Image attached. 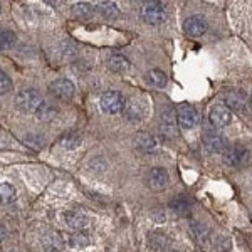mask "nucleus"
Masks as SVG:
<instances>
[{
  "instance_id": "obj_1",
  "label": "nucleus",
  "mask_w": 252,
  "mask_h": 252,
  "mask_svg": "<svg viewBox=\"0 0 252 252\" xmlns=\"http://www.w3.org/2000/svg\"><path fill=\"white\" fill-rule=\"evenodd\" d=\"M42 101V97L35 89H31V88H26L22 91L17 93L15 96V104H17L19 109H22L24 113H34L37 106Z\"/></svg>"
},
{
  "instance_id": "obj_2",
  "label": "nucleus",
  "mask_w": 252,
  "mask_h": 252,
  "mask_svg": "<svg viewBox=\"0 0 252 252\" xmlns=\"http://www.w3.org/2000/svg\"><path fill=\"white\" fill-rule=\"evenodd\" d=\"M165 5L161 2H145L141 5V19L146 24L158 26L165 20Z\"/></svg>"
},
{
  "instance_id": "obj_3",
  "label": "nucleus",
  "mask_w": 252,
  "mask_h": 252,
  "mask_svg": "<svg viewBox=\"0 0 252 252\" xmlns=\"http://www.w3.org/2000/svg\"><path fill=\"white\" fill-rule=\"evenodd\" d=\"M99 103H101V109H103L104 113L118 115V113H121L125 108V97L118 91H106L101 94Z\"/></svg>"
},
{
  "instance_id": "obj_4",
  "label": "nucleus",
  "mask_w": 252,
  "mask_h": 252,
  "mask_svg": "<svg viewBox=\"0 0 252 252\" xmlns=\"http://www.w3.org/2000/svg\"><path fill=\"white\" fill-rule=\"evenodd\" d=\"M177 121L180 125V128L184 129H192L198 123V113L192 104L182 103L177 106Z\"/></svg>"
},
{
  "instance_id": "obj_5",
  "label": "nucleus",
  "mask_w": 252,
  "mask_h": 252,
  "mask_svg": "<svg viewBox=\"0 0 252 252\" xmlns=\"http://www.w3.org/2000/svg\"><path fill=\"white\" fill-rule=\"evenodd\" d=\"M49 93H51L56 99L69 101L74 96V84H72V81L64 79V78L56 79L54 83H51V86H49Z\"/></svg>"
},
{
  "instance_id": "obj_6",
  "label": "nucleus",
  "mask_w": 252,
  "mask_h": 252,
  "mask_svg": "<svg viewBox=\"0 0 252 252\" xmlns=\"http://www.w3.org/2000/svg\"><path fill=\"white\" fill-rule=\"evenodd\" d=\"M204 145L210 153H223L227 148V140L215 129H209L204 133Z\"/></svg>"
},
{
  "instance_id": "obj_7",
  "label": "nucleus",
  "mask_w": 252,
  "mask_h": 252,
  "mask_svg": "<svg viewBox=\"0 0 252 252\" xmlns=\"http://www.w3.org/2000/svg\"><path fill=\"white\" fill-rule=\"evenodd\" d=\"M247 158H249V152L241 145L227 146L225 152H223V161L230 166H239V165L246 163Z\"/></svg>"
},
{
  "instance_id": "obj_8",
  "label": "nucleus",
  "mask_w": 252,
  "mask_h": 252,
  "mask_svg": "<svg viewBox=\"0 0 252 252\" xmlns=\"http://www.w3.org/2000/svg\"><path fill=\"white\" fill-rule=\"evenodd\" d=\"M207 29H209V24H207V20L204 17H200V15H192V17L187 19L184 24L185 34L190 35V37H200V35L205 34Z\"/></svg>"
},
{
  "instance_id": "obj_9",
  "label": "nucleus",
  "mask_w": 252,
  "mask_h": 252,
  "mask_svg": "<svg viewBox=\"0 0 252 252\" xmlns=\"http://www.w3.org/2000/svg\"><path fill=\"white\" fill-rule=\"evenodd\" d=\"M61 239H63V244L67 247H71V249H84V247H88L89 244H91V239H89V235L86 232H83V230H78V232H63L61 234Z\"/></svg>"
},
{
  "instance_id": "obj_10",
  "label": "nucleus",
  "mask_w": 252,
  "mask_h": 252,
  "mask_svg": "<svg viewBox=\"0 0 252 252\" xmlns=\"http://www.w3.org/2000/svg\"><path fill=\"white\" fill-rule=\"evenodd\" d=\"M230 118H232L230 109L222 106V104H215V106L210 109V115H209V120L214 128H223V126H227L230 123Z\"/></svg>"
},
{
  "instance_id": "obj_11",
  "label": "nucleus",
  "mask_w": 252,
  "mask_h": 252,
  "mask_svg": "<svg viewBox=\"0 0 252 252\" xmlns=\"http://www.w3.org/2000/svg\"><path fill=\"white\" fill-rule=\"evenodd\" d=\"M64 220H66L67 227L74 230H84L89 225V217L81 210H69L64 214Z\"/></svg>"
},
{
  "instance_id": "obj_12",
  "label": "nucleus",
  "mask_w": 252,
  "mask_h": 252,
  "mask_svg": "<svg viewBox=\"0 0 252 252\" xmlns=\"http://www.w3.org/2000/svg\"><path fill=\"white\" fill-rule=\"evenodd\" d=\"M148 185H150V189H153V190H161V189H165L166 185H168V172H166L165 168H152L150 170V173H148Z\"/></svg>"
},
{
  "instance_id": "obj_13",
  "label": "nucleus",
  "mask_w": 252,
  "mask_h": 252,
  "mask_svg": "<svg viewBox=\"0 0 252 252\" xmlns=\"http://www.w3.org/2000/svg\"><path fill=\"white\" fill-rule=\"evenodd\" d=\"M223 99H225V108H229V109L239 111V109H242L246 106V94H244L242 91H237V89L227 91Z\"/></svg>"
},
{
  "instance_id": "obj_14",
  "label": "nucleus",
  "mask_w": 252,
  "mask_h": 252,
  "mask_svg": "<svg viewBox=\"0 0 252 252\" xmlns=\"http://www.w3.org/2000/svg\"><path fill=\"white\" fill-rule=\"evenodd\" d=\"M34 115L37 116V120H40V121H49V120H52V118H56V115H58V108H56L54 104L49 103V101L42 99L37 106V109L34 111Z\"/></svg>"
},
{
  "instance_id": "obj_15",
  "label": "nucleus",
  "mask_w": 252,
  "mask_h": 252,
  "mask_svg": "<svg viewBox=\"0 0 252 252\" xmlns=\"http://www.w3.org/2000/svg\"><path fill=\"white\" fill-rule=\"evenodd\" d=\"M146 83L155 89H161L166 84V74L163 71H160V69H152L146 74Z\"/></svg>"
},
{
  "instance_id": "obj_16",
  "label": "nucleus",
  "mask_w": 252,
  "mask_h": 252,
  "mask_svg": "<svg viewBox=\"0 0 252 252\" xmlns=\"http://www.w3.org/2000/svg\"><path fill=\"white\" fill-rule=\"evenodd\" d=\"M108 66L115 72H125L129 69V61L121 54H113L108 61Z\"/></svg>"
},
{
  "instance_id": "obj_17",
  "label": "nucleus",
  "mask_w": 252,
  "mask_h": 252,
  "mask_svg": "<svg viewBox=\"0 0 252 252\" xmlns=\"http://www.w3.org/2000/svg\"><path fill=\"white\" fill-rule=\"evenodd\" d=\"M15 34L10 29H3L0 27V51H7V49H12L15 46Z\"/></svg>"
},
{
  "instance_id": "obj_18",
  "label": "nucleus",
  "mask_w": 252,
  "mask_h": 252,
  "mask_svg": "<svg viewBox=\"0 0 252 252\" xmlns=\"http://www.w3.org/2000/svg\"><path fill=\"white\" fill-rule=\"evenodd\" d=\"M17 198V192L10 184H0V204L7 205Z\"/></svg>"
},
{
  "instance_id": "obj_19",
  "label": "nucleus",
  "mask_w": 252,
  "mask_h": 252,
  "mask_svg": "<svg viewBox=\"0 0 252 252\" xmlns=\"http://www.w3.org/2000/svg\"><path fill=\"white\" fill-rule=\"evenodd\" d=\"M93 12H94V9H93V5L88 2L76 3V5L72 7V14H74V17H78V19H89L93 15Z\"/></svg>"
},
{
  "instance_id": "obj_20",
  "label": "nucleus",
  "mask_w": 252,
  "mask_h": 252,
  "mask_svg": "<svg viewBox=\"0 0 252 252\" xmlns=\"http://www.w3.org/2000/svg\"><path fill=\"white\" fill-rule=\"evenodd\" d=\"M170 207H172L173 212H177L178 215H189L190 214V202L184 197H178L175 200L170 202Z\"/></svg>"
},
{
  "instance_id": "obj_21",
  "label": "nucleus",
  "mask_w": 252,
  "mask_h": 252,
  "mask_svg": "<svg viewBox=\"0 0 252 252\" xmlns=\"http://www.w3.org/2000/svg\"><path fill=\"white\" fill-rule=\"evenodd\" d=\"M96 10L99 12L103 17H108V19L116 17L118 15V7L115 2H99L96 7Z\"/></svg>"
},
{
  "instance_id": "obj_22",
  "label": "nucleus",
  "mask_w": 252,
  "mask_h": 252,
  "mask_svg": "<svg viewBox=\"0 0 252 252\" xmlns=\"http://www.w3.org/2000/svg\"><path fill=\"white\" fill-rule=\"evenodd\" d=\"M138 146L143 150H153L157 146L155 136L150 133H141V135H138Z\"/></svg>"
},
{
  "instance_id": "obj_23",
  "label": "nucleus",
  "mask_w": 252,
  "mask_h": 252,
  "mask_svg": "<svg viewBox=\"0 0 252 252\" xmlns=\"http://www.w3.org/2000/svg\"><path fill=\"white\" fill-rule=\"evenodd\" d=\"M61 145L64 146V148H76V146L81 145V138L78 135H74V133H69L61 140Z\"/></svg>"
},
{
  "instance_id": "obj_24",
  "label": "nucleus",
  "mask_w": 252,
  "mask_h": 252,
  "mask_svg": "<svg viewBox=\"0 0 252 252\" xmlns=\"http://www.w3.org/2000/svg\"><path fill=\"white\" fill-rule=\"evenodd\" d=\"M10 89H12V79L3 71H0V94H5Z\"/></svg>"
},
{
  "instance_id": "obj_25",
  "label": "nucleus",
  "mask_w": 252,
  "mask_h": 252,
  "mask_svg": "<svg viewBox=\"0 0 252 252\" xmlns=\"http://www.w3.org/2000/svg\"><path fill=\"white\" fill-rule=\"evenodd\" d=\"M5 235H7V230H5V227H3L2 223H0V242H2L3 239H5Z\"/></svg>"
},
{
  "instance_id": "obj_26",
  "label": "nucleus",
  "mask_w": 252,
  "mask_h": 252,
  "mask_svg": "<svg viewBox=\"0 0 252 252\" xmlns=\"http://www.w3.org/2000/svg\"><path fill=\"white\" fill-rule=\"evenodd\" d=\"M0 10H2V5H0Z\"/></svg>"
},
{
  "instance_id": "obj_27",
  "label": "nucleus",
  "mask_w": 252,
  "mask_h": 252,
  "mask_svg": "<svg viewBox=\"0 0 252 252\" xmlns=\"http://www.w3.org/2000/svg\"><path fill=\"white\" fill-rule=\"evenodd\" d=\"M52 252H56V251H52Z\"/></svg>"
}]
</instances>
